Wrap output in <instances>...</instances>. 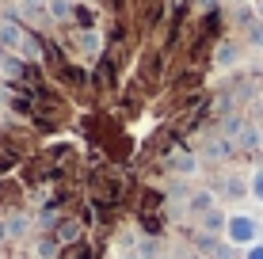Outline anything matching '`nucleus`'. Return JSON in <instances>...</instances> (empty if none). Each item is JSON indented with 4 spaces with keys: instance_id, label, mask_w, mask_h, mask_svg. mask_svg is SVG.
I'll list each match as a JSON object with an SVG mask.
<instances>
[{
    "instance_id": "obj_13",
    "label": "nucleus",
    "mask_w": 263,
    "mask_h": 259,
    "mask_svg": "<svg viewBox=\"0 0 263 259\" xmlns=\"http://www.w3.org/2000/svg\"><path fill=\"white\" fill-rule=\"evenodd\" d=\"M248 194L256 202H263V168H256V172H252V180H248Z\"/></svg>"
},
{
    "instance_id": "obj_5",
    "label": "nucleus",
    "mask_w": 263,
    "mask_h": 259,
    "mask_svg": "<svg viewBox=\"0 0 263 259\" xmlns=\"http://www.w3.org/2000/svg\"><path fill=\"white\" fill-rule=\"evenodd\" d=\"M214 187H217V194H221L225 202H240L244 194H248V180H244V175H237V172H221Z\"/></svg>"
},
{
    "instance_id": "obj_15",
    "label": "nucleus",
    "mask_w": 263,
    "mask_h": 259,
    "mask_svg": "<svg viewBox=\"0 0 263 259\" xmlns=\"http://www.w3.org/2000/svg\"><path fill=\"white\" fill-rule=\"evenodd\" d=\"M244 259H263V240H256V244L244 248Z\"/></svg>"
},
{
    "instance_id": "obj_9",
    "label": "nucleus",
    "mask_w": 263,
    "mask_h": 259,
    "mask_svg": "<svg viewBox=\"0 0 263 259\" xmlns=\"http://www.w3.org/2000/svg\"><path fill=\"white\" fill-rule=\"evenodd\" d=\"M225 221H229V213H221V210H210V213H202L198 217V233H206V236H225Z\"/></svg>"
},
{
    "instance_id": "obj_2",
    "label": "nucleus",
    "mask_w": 263,
    "mask_h": 259,
    "mask_svg": "<svg viewBox=\"0 0 263 259\" xmlns=\"http://www.w3.org/2000/svg\"><path fill=\"white\" fill-rule=\"evenodd\" d=\"M259 229L263 225L252 217V213H229V221H225V240L237 244V248H248V244L259 240Z\"/></svg>"
},
{
    "instance_id": "obj_1",
    "label": "nucleus",
    "mask_w": 263,
    "mask_h": 259,
    "mask_svg": "<svg viewBox=\"0 0 263 259\" xmlns=\"http://www.w3.org/2000/svg\"><path fill=\"white\" fill-rule=\"evenodd\" d=\"M130 213H134V225L141 229L145 236H160L168 225V198L160 187H141V191H134L130 198Z\"/></svg>"
},
{
    "instance_id": "obj_12",
    "label": "nucleus",
    "mask_w": 263,
    "mask_h": 259,
    "mask_svg": "<svg viewBox=\"0 0 263 259\" xmlns=\"http://www.w3.org/2000/svg\"><path fill=\"white\" fill-rule=\"evenodd\" d=\"M244 46L263 50V23H259V19H252L248 27H244Z\"/></svg>"
},
{
    "instance_id": "obj_3",
    "label": "nucleus",
    "mask_w": 263,
    "mask_h": 259,
    "mask_svg": "<svg viewBox=\"0 0 263 259\" xmlns=\"http://www.w3.org/2000/svg\"><path fill=\"white\" fill-rule=\"evenodd\" d=\"M240 57H244V42L240 38H217V46H214V57H210V65L214 69H233V65H240Z\"/></svg>"
},
{
    "instance_id": "obj_20",
    "label": "nucleus",
    "mask_w": 263,
    "mask_h": 259,
    "mask_svg": "<svg viewBox=\"0 0 263 259\" xmlns=\"http://www.w3.org/2000/svg\"><path fill=\"white\" fill-rule=\"evenodd\" d=\"M0 130H4V126H0Z\"/></svg>"
},
{
    "instance_id": "obj_10",
    "label": "nucleus",
    "mask_w": 263,
    "mask_h": 259,
    "mask_svg": "<svg viewBox=\"0 0 263 259\" xmlns=\"http://www.w3.org/2000/svg\"><path fill=\"white\" fill-rule=\"evenodd\" d=\"M58 259H96V244L88 236H80V240H72V244L61 248Z\"/></svg>"
},
{
    "instance_id": "obj_18",
    "label": "nucleus",
    "mask_w": 263,
    "mask_h": 259,
    "mask_svg": "<svg viewBox=\"0 0 263 259\" xmlns=\"http://www.w3.org/2000/svg\"><path fill=\"white\" fill-rule=\"evenodd\" d=\"M233 4H248V0H233Z\"/></svg>"
},
{
    "instance_id": "obj_7",
    "label": "nucleus",
    "mask_w": 263,
    "mask_h": 259,
    "mask_svg": "<svg viewBox=\"0 0 263 259\" xmlns=\"http://www.w3.org/2000/svg\"><path fill=\"white\" fill-rule=\"evenodd\" d=\"M99 4H84V0H77V4H72V27H77V31H99Z\"/></svg>"
},
{
    "instance_id": "obj_19",
    "label": "nucleus",
    "mask_w": 263,
    "mask_h": 259,
    "mask_svg": "<svg viewBox=\"0 0 263 259\" xmlns=\"http://www.w3.org/2000/svg\"><path fill=\"white\" fill-rule=\"evenodd\" d=\"M252 4H256V0H252Z\"/></svg>"
},
{
    "instance_id": "obj_17",
    "label": "nucleus",
    "mask_w": 263,
    "mask_h": 259,
    "mask_svg": "<svg viewBox=\"0 0 263 259\" xmlns=\"http://www.w3.org/2000/svg\"><path fill=\"white\" fill-rule=\"evenodd\" d=\"M256 19L263 23V0H256Z\"/></svg>"
},
{
    "instance_id": "obj_11",
    "label": "nucleus",
    "mask_w": 263,
    "mask_h": 259,
    "mask_svg": "<svg viewBox=\"0 0 263 259\" xmlns=\"http://www.w3.org/2000/svg\"><path fill=\"white\" fill-rule=\"evenodd\" d=\"M58 252H61V244L53 240L50 233H42L39 240H34V252H31V259H58Z\"/></svg>"
},
{
    "instance_id": "obj_6",
    "label": "nucleus",
    "mask_w": 263,
    "mask_h": 259,
    "mask_svg": "<svg viewBox=\"0 0 263 259\" xmlns=\"http://www.w3.org/2000/svg\"><path fill=\"white\" fill-rule=\"evenodd\" d=\"M217 206V194L210 187H191V198H187V221H198L202 213H210Z\"/></svg>"
},
{
    "instance_id": "obj_14",
    "label": "nucleus",
    "mask_w": 263,
    "mask_h": 259,
    "mask_svg": "<svg viewBox=\"0 0 263 259\" xmlns=\"http://www.w3.org/2000/svg\"><path fill=\"white\" fill-rule=\"evenodd\" d=\"M172 259H210V255H202L198 248H176V252H172Z\"/></svg>"
},
{
    "instance_id": "obj_16",
    "label": "nucleus",
    "mask_w": 263,
    "mask_h": 259,
    "mask_svg": "<svg viewBox=\"0 0 263 259\" xmlns=\"http://www.w3.org/2000/svg\"><path fill=\"white\" fill-rule=\"evenodd\" d=\"M4 240H8V213L0 210V244H4Z\"/></svg>"
},
{
    "instance_id": "obj_8",
    "label": "nucleus",
    "mask_w": 263,
    "mask_h": 259,
    "mask_svg": "<svg viewBox=\"0 0 263 259\" xmlns=\"http://www.w3.org/2000/svg\"><path fill=\"white\" fill-rule=\"evenodd\" d=\"M34 213H27V206L20 210H8V240H23L27 233H31V225H34Z\"/></svg>"
},
{
    "instance_id": "obj_4",
    "label": "nucleus",
    "mask_w": 263,
    "mask_h": 259,
    "mask_svg": "<svg viewBox=\"0 0 263 259\" xmlns=\"http://www.w3.org/2000/svg\"><path fill=\"white\" fill-rule=\"evenodd\" d=\"M160 164H164L168 172L176 175V180H187V175H195V172H198V156L191 153V149H179V145L172 149V153L160 160Z\"/></svg>"
}]
</instances>
